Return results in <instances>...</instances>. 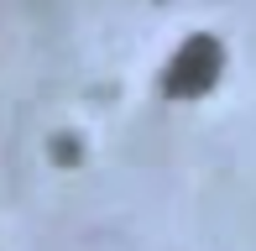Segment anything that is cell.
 <instances>
[{
    "label": "cell",
    "mask_w": 256,
    "mask_h": 251,
    "mask_svg": "<svg viewBox=\"0 0 256 251\" xmlns=\"http://www.w3.org/2000/svg\"><path fill=\"white\" fill-rule=\"evenodd\" d=\"M225 74V42L209 37V32H194V37L178 42V52L162 68V94L168 100H204L209 89Z\"/></svg>",
    "instance_id": "cell-1"
}]
</instances>
